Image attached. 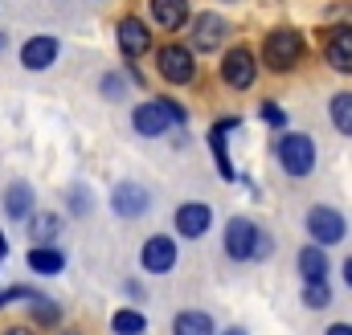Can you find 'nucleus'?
Masks as SVG:
<instances>
[{
    "mask_svg": "<svg viewBox=\"0 0 352 335\" xmlns=\"http://www.w3.org/2000/svg\"><path fill=\"white\" fill-rule=\"evenodd\" d=\"M303 54H307V41H303L299 29L283 25V29H270V33H266V41H263L266 70H274V74H291V70L303 62Z\"/></svg>",
    "mask_w": 352,
    "mask_h": 335,
    "instance_id": "nucleus-1",
    "label": "nucleus"
},
{
    "mask_svg": "<svg viewBox=\"0 0 352 335\" xmlns=\"http://www.w3.org/2000/svg\"><path fill=\"white\" fill-rule=\"evenodd\" d=\"M274 156H278V168L287 172V176H311L316 172V139L311 135H303V131H287L283 139H278V148H274Z\"/></svg>",
    "mask_w": 352,
    "mask_h": 335,
    "instance_id": "nucleus-2",
    "label": "nucleus"
},
{
    "mask_svg": "<svg viewBox=\"0 0 352 335\" xmlns=\"http://www.w3.org/2000/svg\"><path fill=\"white\" fill-rule=\"evenodd\" d=\"M307 233H311V242H316V246H336V242H344V238H349V221H344V213H340V209L316 205V209L307 213Z\"/></svg>",
    "mask_w": 352,
    "mask_h": 335,
    "instance_id": "nucleus-3",
    "label": "nucleus"
},
{
    "mask_svg": "<svg viewBox=\"0 0 352 335\" xmlns=\"http://www.w3.org/2000/svg\"><path fill=\"white\" fill-rule=\"evenodd\" d=\"M258 242H263V229L250 221V217H234L226 225V253L234 262H250L258 253Z\"/></svg>",
    "mask_w": 352,
    "mask_h": 335,
    "instance_id": "nucleus-4",
    "label": "nucleus"
},
{
    "mask_svg": "<svg viewBox=\"0 0 352 335\" xmlns=\"http://www.w3.org/2000/svg\"><path fill=\"white\" fill-rule=\"evenodd\" d=\"M254 78H258V62H254V54L246 45H238V49H230L221 58V82L230 90H250Z\"/></svg>",
    "mask_w": 352,
    "mask_h": 335,
    "instance_id": "nucleus-5",
    "label": "nucleus"
},
{
    "mask_svg": "<svg viewBox=\"0 0 352 335\" xmlns=\"http://www.w3.org/2000/svg\"><path fill=\"white\" fill-rule=\"evenodd\" d=\"M111 209H115L119 217L135 221V217H144V213L152 209V196H148V188H144V184L123 180V184H115V192H111Z\"/></svg>",
    "mask_w": 352,
    "mask_h": 335,
    "instance_id": "nucleus-6",
    "label": "nucleus"
},
{
    "mask_svg": "<svg viewBox=\"0 0 352 335\" xmlns=\"http://www.w3.org/2000/svg\"><path fill=\"white\" fill-rule=\"evenodd\" d=\"M131 123H135V131L140 135H164L168 127H176V119H173V111H168V102L164 98H156V102H140L135 111H131Z\"/></svg>",
    "mask_w": 352,
    "mask_h": 335,
    "instance_id": "nucleus-7",
    "label": "nucleus"
},
{
    "mask_svg": "<svg viewBox=\"0 0 352 335\" xmlns=\"http://www.w3.org/2000/svg\"><path fill=\"white\" fill-rule=\"evenodd\" d=\"M160 74L168 78V82H176V86H184V82H192V74H197V62H192V49L188 45H164L160 54Z\"/></svg>",
    "mask_w": 352,
    "mask_h": 335,
    "instance_id": "nucleus-8",
    "label": "nucleus"
},
{
    "mask_svg": "<svg viewBox=\"0 0 352 335\" xmlns=\"http://www.w3.org/2000/svg\"><path fill=\"white\" fill-rule=\"evenodd\" d=\"M176 242L168 238V233H156V238H148L144 242V250H140V262H144V270L148 274H168L176 266Z\"/></svg>",
    "mask_w": 352,
    "mask_h": 335,
    "instance_id": "nucleus-9",
    "label": "nucleus"
},
{
    "mask_svg": "<svg viewBox=\"0 0 352 335\" xmlns=\"http://www.w3.org/2000/svg\"><path fill=\"white\" fill-rule=\"evenodd\" d=\"M324 58L332 70L352 74V25H336L324 33Z\"/></svg>",
    "mask_w": 352,
    "mask_h": 335,
    "instance_id": "nucleus-10",
    "label": "nucleus"
},
{
    "mask_svg": "<svg viewBox=\"0 0 352 335\" xmlns=\"http://www.w3.org/2000/svg\"><path fill=\"white\" fill-rule=\"evenodd\" d=\"M115 37H119L123 58H144V54L152 49V33L144 29V21H140V16H123V21H119V29H115Z\"/></svg>",
    "mask_w": 352,
    "mask_h": 335,
    "instance_id": "nucleus-11",
    "label": "nucleus"
},
{
    "mask_svg": "<svg viewBox=\"0 0 352 335\" xmlns=\"http://www.w3.org/2000/svg\"><path fill=\"white\" fill-rule=\"evenodd\" d=\"M209 225H213V209H209V205L188 200V205L176 209V233H180V238H205Z\"/></svg>",
    "mask_w": 352,
    "mask_h": 335,
    "instance_id": "nucleus-12",
    "label": "nucleus"
},
{
    "mask_svg": "<svg viewBox=\"0 0 352 335\" xmlns=\"http://www.w3.org/2000/svg\"><path fill=\"white\" fill-rule=\"evenodd\" d=\"M226 33H230V25H226L221 16H213V12H201V16L192 21V45H197L201 54H213V49L226 41Z\"/></svg>",
    "mask_w": 352,
    "mask_h": 335,
    "instance_id": "nucleus-13",
    "label": "nucleus"
},
{
    "mask_svg": "<svg viewBox=\"0 0 352 335\" xmlns=\"http://www.w3.org/2000/svg\"><path fill=\"white\" fill-rule=\"evenodd\" d=\"M58 62V41L54 37H29L21 45V66L25 70H50Z\"/></svg>",
    "mask_w": 352,
    "mask_h": 335,
    "instance_id": "nucleus-14",
    "label": "nucleus"
},
{
    "mask_svg": "<svg viewBox=\"0 0 352 335\" xmlns=\"http://www.w3.org/2000/svg\"><path fill=\"white\" fill-rule=\"evenodd\" d=\"M238 127V119H221V123H213L209 127V148H213V160H217V172L226 176V180H238V172L230 164V148H226V139H230V131Z\"/></svg>",
    "mask_w": 352,
    "mask_h": 335,
    "instance_id": "nucleus-15",
    "label": "nucleus"
},
{
    "mask_svg": "<svg viewBox=\"0 0 352 335\" xmlns=\"http://www.w3.org/2000/svg\"><path fill=\"white\" fill-rule=\"evenodd\" d=\"M173 335H217V323L209 311H176Z\"/></svg>",
    "mask_w": 352,
    "mask_h": 335,
    "instance_id": "nucleus-16",
    "label": "nucleus"
},
{
    "mask_svg": "<svg viewBox=\"0 0 352 335\" xmlns=\"http://www.w3.org/2000/svg\"><path fill=\"white\" fill-rule=\"evenodd\" d=\"M4 213H8L12 221H21V217L33 213V188H29L25 180H16V184L4 188Z\"/></svg>",
    "mask_w": 352,
    "mask_h": 335,
    "instance_id": "nucleus-17",
    "label": "nucleus"
},
{
    "mask_svg": "<svg viewBox=\"0 0 352 335\" xmlns=\"http://www.w3.org/2000/svg\"><path fill=\"white\" fill-rule=\"evenodd\" d=\"M152 16L164 29H184L188 25V0H152Z\"/></svg>",
    "mask_w": 352,
    "mask_h": 335,
    "instance_id": "nucleus-18",
    "label": "nucleus"
},
{
    "mask_svg": "<svg viewBox=\"0 0 352 335\" xmlns=\"http://www.w3.org/2000/svg\"><path fill=\"white\" fill-rule=\"evenodd\" d=\"M29 270L33 274H62L66 270V253L58 246H33L29 250Z\"/></svg>",
    "mask_w": 352,
    "mask_h": 335,
    "instance_id": "nucleus-19",
    "label": "nucleus"
},
{
    "mask_svg": "<svg viewBox=\"0 0 352 335\" xmlns=\"http://www.w3.org/2000/svg\"><path fill=\"white\" fill-rule=\"evenodd\" d=\"M299 274H303V282L328 278V253H324V246H303L299 250Z\"/></svg>",
    "mask_w": 352,
    "mask_h": 335,
    "instance_id": "nucleus-20",
    "label": "nucleus"
},
{
    "mask_svg": "<svg viewBox=\"0 0 352 335\" xmlns=\"http://www.w3.org/2000/svg\"><path fill=\"white\" fill-rule=\"evenodd\" d=\"M328 119H332V127H336L340 135H352V90L332 94V102H328Z\"/></svg>",
    "mask_w": 352,
    "mask_h": 335,
    "instance_id": "nucleus-21",
    "label": "nucleus"
},
{
    "mask_svg": "<svg viewBox=\"0 0 352 335\" xmlns=\"http://www.w3.org/2000/svg\"><path fill=\"white\" fill-rule=\"evenodd\" d=\"M111 332L115 335H148V319H144V311L123 307V311L111 315Z\"/></svg>",
    "mask_w": 352,
    "mask_h": 335,
    "instance_id": "nucleus-22",
    "label": "nucleus"
},
{
    "mask_svg": "<svg viewBox=\"0 0 352 335\" xmlns=\"http://www.w3.org/2000/svg\"><path fill=\"white\" fill-rule=\"evenodd\" d=\"M58 229H62V217H58V213H37V217H33V225H29L33 246H54Z\"/></svg>",
    "mask_w": 352,
    "mask_h": 335,
    "instance_id": "nucleus-23",
    "label": "nucleus"
},
{
    "mask_svg": "<svg viewBox=\"0 0 352 335\" xmlns=\"http://www.w3.org/2000/svg\"><path fill=\"white\" fill-rule=\"evenodd\" d=\"M303 303H307L311 311H324V307L332 303V286H328V278H320V282H303Z\"/></svg>",
    "mask_w": 352,
    "mask_h": 335,
    "instance_id": "nucleus-24",
    "label": "nucleus"
},
{
    "mask_svg": "<svg viewBox=\"0 0 352 335\" xmlns=\"http://www.w3.org/2000/svg\"><path fill=\"white\" fill-rule=\"evenodd\" d=\"M29 307H33V323H41V327H54V323L62 319V311H58V303H50L45 294H37V299H33Z\"/></svg>",
    "mask_w": 352,
    "mask_h": 335,
    "instance_id": "nucleus-25",
    "label": "nucleus"
},
{
    "mask_svg": "<svg viewBox=\"0 0 352 335\" xmlns=\"http://www.w3.org/2000/svg\"><path fill=\"white\" fill-rule=\"evenodd\" d=\"M258 115H263L270 127H287V115H283V106H278V102H263V106H258Z\"/></svg>",
    "mask_w": 352,
    "mask_h": 335,
    "instance_id": "nucleus-26",
    "label": "nucleus"
},
{
    "mask_svg": "<svg viewBox=\"0 0 352 335\" xmlns=\"http://www.w3.org/2000/svg\"><path fill=\"white\" fill-rule=\"evenodd\" d=\"M98 86H102V94H107V98H123V78H119V74H107Z\"/></svg>",
    "mask_w": 352,
    "mask_h": 335,
    "instance_id": "nucleus-27",
    "label": "nucleus"
},
{
    "mask_svg": "<svg viewBox=\"0 0 352 335\" xmlns=\"http://www.w3.org/2000/svg\"><path fill=\"white\" fill-rule=\"evenodd\" d=\"M70 209H74V213H87V209H90L87 188H74V192H70Z\"/></svg>",
    "mask_w": 352,
    "mask_h": 335,
    "instance_id": "nucleus-28",
    "label": "nucleus"
},
{
    "mask_svg": "<svg viewBox=\"0 0 352 335\" xmlns=\"http://www.w3.org/2000/svg\"><path fill=\"white\" fill-rule=\"evenodd\" d=\"M270 253H274V242H270V238L263 233V242H258V253H254V262H258V257H270Z\"/></svg>",
    "mask_w": 352,
    "mask_h": 335,
    "instance_id": "nucleus-29",
    "label": "nucleus"
},
{
    "mask_svg": "<svg viewBox=\"0 0 352 335\" xmlns=\"http://www.w3.org/2000/svg\"><path fill=\"white\" fill-rule=\"evenodd\" d=\"M328 335H352V323H332V327H328Z\"/></svg>",
    "mask_w": 352,
    "mask_h": 335,
    "instance_id": "nucleus-30",
    "label": "nucleus"
},
{
    "mask_svg": "<svg viewBox=\"0 0 352 335\" xmlns=\"http://www.w3.org/2000/svg\"><path fill=\"white\" fill-rule=\"evenodd\" d=\"M344 286H349V290H352V257H349V262H344Z\"/></svg>",
    "mask_w": 352,
    "mask_h": 335,
    "instance_id": "nucleus-31",
    "label": "nucleus"
},
{
    "mask_svg": "<svg viewBox=\"0 0 352 335\" xmlns=\"http://www.w3.org/2000/svg\"><path fill=\"white\" fill-rule=\"evenodd\" d=\"M0 335H33L29 327H8V332H0Z\"/></svg>",
    "mask_w": 352,
    "mask_h": 335,
    "instance_id": "nucleus-32",
    "label": "nucleus"
},
{
    "mask_svg": "<svg viewBox=\"0 0 352 335\" xmlns=\"http://www.w3.org/2000/svg\"><path fill=\"white\" fill-rule=\"evenodd\" d=\"M221 335H246V332L242 327H230V332H221Z\"/></svg>",
    "mask_w": 352,
    "mask_h": 335,
    "instance_id": "nucleus-33",
    "label": "nucleus"
},
{
    "mask_svg": "<svg viewBox=\"0 0 352 335\" xmlns=\"http://www.w3.org/2000/svg\"><path fill=\"white\" fill-rule=\"evenodd\" d=\"M0 262H4V233H0Z\"/></svg>",
    "mask_w": 352,
    "mask_h": 335,
    "instance_id": "nucleus-34",
    "label": "nucleus"
},
{
    "mask_svg": "<svg viewBox=\"0 0 352 335\" xmlns=\"http://www.w3.org/2000/svg\"><path fill=\"white\" fill-rule=\"evenodd\" d=\"M4 45H8V37H4V33H0V49H4Z\"/></svg>",
    "mask_w": 352,
    "mask_h": 335,
    "instance_id": "nucleus-35",
    "label": "nucleus"
},
{
    "mask_svg": "<svg viewBox=\"0 0 352 335\" xmlns=\"http://www.w3.org/2000/svg\"><path fill=\"white\" fill-rule=\"evenodd\" d=\"M58 335H82V332H58Z\"/></svg>",
    "mask_w": 352,
    "mask_h": 335,
    "instance_id": "nucleus-36",
    "label": "nucleus"
}]
</instances>
